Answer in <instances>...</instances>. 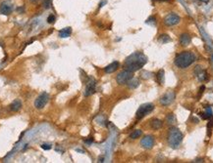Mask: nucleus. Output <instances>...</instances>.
<instances>
[{
    "mask_svg": "<svg viewBox=\"0 0 213 163\" xmlns=\"http://www.w3.org/2000/svg\"><path fill=\"white\" fill-rule=\"evenodd\" d=\"M52 148V146L49 145V144H43V145H41V148L42 149H45V151H49Z\"/></svg>",
    "mask_w": 213,
    "mask_h": 163,
    "instance_id": "27",
    "label": "nucleus"
},
{
    "mask_svg": "<svg viewBox=\"0 0 213 163\" xmlns=\"http://www.w3.org/2000/svg\"><path fill=\"white\" fill-rule=\"evenodd\" d=\"M174 99H175V93L173 91H169V92H167L166 94H164L161 97L160 104L163 106H168L174 101Z\"/></svg>",
    "mask_w": 213,
    "mask_h": 163,
    "instance_id": "8",
    "label": "nucleus"
},
{
    "mask_svg": "<svg viewBox=\"0 0 213 163\" xmlns=\"http://www.w3.org/2000/svg\"><path fill=\"white\" fill-rule=\"evenodd\" d=\"M166 120H167V122H168V124H170V125L176 123V117H175L173 113H170L169 115L166 117Z\"/></svg>",
    "mask_w": 213,
    "mask_h": 163,
    "instance_id": "22",
    "label": "nucleus"
},
{
    "mask_svg": "<svg viewBox=\"0 0 213 163\" xmlns=\"http://www.w3.org/2000/svg\"><path fill=\"white\" fill-rule=\"evenodd\" d=\"M152 23L153 25H154V23H155V18H154V17H150V18H148V19H147L146 23Z\"/></svg>",
    "mask_w": 213,
    "mask_h": 163,
    "instance_id": "28",
    "label": "nucleus"
},
{
    "mask_svg": "<svg viewBox=\"0 0 213 163\" xmlns=\"http://www.w3.org/2000/svg\"><path fill=\"white\" fill-rule=\"evenodd\" d=\"M202 118L203 119H208V118H211L212 117V111L210 108H206V111L204 113H200Z\"/></svg>",
    "mask_w": 213,
    "mask_h": 163,
    "instance_id": "21",
    "label": "nucleus"
},
{
    "mask_svg": "<svg viewBox=\"0 0 213 163\" xmlns=\"http://www.w3.org/2000/svg\"><path fill=\"white\" fill-rule=\"evenodd\" d=\"M193 162H203V160H202V159H196Z\"/></svg>",
    "mask_w": 213,
    "mask_h": 163,
    "instance_id": "31",
    "label": "nucleus"
},
{
    "mask_svg": "<svg viewBox=\"0 0 213 163\" xmlns=\"http://www.w3.org/2000/svg\"><path fill=\"white\" fill-rule=\"evenodd\" d=\"M55 20H56L55 16H54V15H52V14L48 16V18H47V22H48V23H55Z\"/></svg>",
    "mask_w": 213,
    "mask_h": 163,
    "instance_id": "24",
    "label": "nucleus"
},
{
    "mask_svg": "<svg viewBox=\"0 0 213 163\" xmlns=\"http://www.w3.org/2000/svg\"><path fill=\"white\" fill-rule=\"evenodd\" d=\"M95 80L93 78H90L87 83V87H85V96H90L92 95L94 92H95Z\"/></svg>",
    "mask_w": 213,
    "mask_h": 163,
    "instance_id": "9",
    "label": "nucleus"
},
{
    "mask_svg": "<svg viewBox=\"0 0 213 163\" xmlns=\"http://www.w3.org/2000/svg\"><path fill=\"white\" fill-rule=\"evenodd\" d=\"M146 63L147 58L144 53L135 52L126 59L124 66H125V68L127 70L135 73L137 70H139Z\"/></svg>",
    "mask_w": 213,
    "mask_h": 163,
    "instance_id": "1",
    "label": "nucleus"
},
{
    "mask_svg": "<svg viewBox=\"0 0 213 163\" xmlns=\"http://www.w3.org/2000/svg\"><path fill=\"white\" fill-rule=\"evenodd\" d=\"M106 3V1H102V2H100V4H99V8H101L102 6H104V4Z\"/></svg>",
    "mask_w": 213,
    "mask_h": 163,
    "instance_id": "29",
    "label": "nucleus"
},
{
    "mask_svg": "<svg viewBox=\"0 0 213 163\" xmlns=\"http://www.w3.org/2000/svg\"><path fill=\"white\" fill-rule=\"evenodd\" d=\"M142 134V130H139V129H137V130H135L134 132L130 135V138H131V139H134V140H135V139L141 137Z\"/></svg>",
    "mask_w": 213,
    "mask_h": 163,
    "instance_id": "23",
    "label": "nucleus"
},
{
    "mask_svg": "<svg viewBox=\"0 0 213 163\" xmlns=\"http://www.w3.org/2000/svg\"><path fill=\"white\" fill-rule=\"evenodd\" d=\"M181 19L177 14L175 13H171V14L167 15L165 18H164V23L168 26H176L180 23Z\"/></svg>",
    "mask_w": 213,
    "mask_h": 163,
    "instance_id": "7",
    "label": "nucleus"
},
{
    "mask_svg": "<svg viewBox=\"0 0 213 163\" xmlns=\"http://www.w3.org/2000/svg\"><path fill=\"white\" fill-rule=\"evenodd\" d=\"M48 102H49V95L45 92L41 93V94L36 99V101H34V106H36L37 109H41L46 106V104Z\"/></svg>",
    "mask_w": 213,
    "mask_h": 163,
    "instance_id": "6",
    "label": "nucleus"
},
{
    "mask_svg": "<svg viewBox=\"0 0 213 163\" xmlns=\"http://www.w3.org/2000/svg\"><path fill=\"white\" fill-rule=\"evenodd\" d=\"M191 43V36L188 35V33H183L182 35L180 36V44L182 46H188V44Z\"/></svg>",
    "mask_w": 213,
    "mask_h": 163,
    "instance_id": "14",
    "label": "nucleus"
},
{
    "mask_svg": "<svg viewBox=\"0 0 213 163\" xmlns=\"http://www.w3.org/2000/svg\"><path fill=\"white\" fill-rule=\"evenodd\" d=\"M142 78L147 79V78H149V77L151 76V73H148V71H144V73H142Z\"/></svg>",
    "mask_w": 213,
    "mask_h": 163,
    "instance_id": "26",
    "label": "nucleus"
},
{
    "mask_svg": "<svg viewBox=\"0 0 213 163\" xmlns=\"http://www.w3.org/2000/svg\"><path fill=\"white\" fill-rule=\"evenodd\" d=\"M13 12V6L12 4H10L9 2H3L0 5V13L2 15H10Z\"/></svg>",
    "mask_w": 213,
    "mask_h": 163,
    "instance_id": "11",
    "label": "nucleus"
},
{
    "mask_svg": "<svg viewBox=\"0 0 213 163\" xmlns=\"http://www.w3.org/2000/svg\"><path fill=\"white\" fill-rule=\"evenodd\" d=\"M131 78H133V73L125 69V70L121 71V73L116 76V81H117L118 84L124 85V84L128 83V81Z\"/></svg>",
    "mask_w": 213,
    "mask_h": 163,
    "instance_id": "5",
    "label": "nucleus"
},
{
    "mask_svg": "<svg viewBox=\"0 0 213 163\" xmlns=\"http://www.w3.org/2000/svg\"><path fill=\"white\" fill-rule=\"evenodd\" d=\"M118 68H119V63H118V62H113V63H111L110 65H108L106 68H104V71L106 73H114V71L117 70Z\"/></svg>",
    "mask_w": 213,
    "mask_h": 163,
    "instance_id": "13",
    "label": "nucleus"
},
{
    "mask_svg": "<svg viewBox=\"0 0 213 163\" xmlns=\"http://www.w3.org/2000/svg\"><path fill=\"white\" fill-rule=\"evenodd\" d=\"M154 109V106L152 104H144V105H142L137 109L136 116L137 119H142V117H144L145 115L149 114L151 111Z\"/></svg>",
    "mask_w": 213,
    "mask_h": 163,
    "instance_id": "4",
    "label": "nucleus"
},
{
    "mask_svg": "<svg viewBox=\"0 0 213 163\" xmlns=\"http://www.w3.org/2000/svg\"><path fill=\"white\" fill-rule=\"evenodd\" d=\"M22 108V102L20 100H15L13 103L10 105V109L12 111H19Z\"/></svg>",
    "mask_w": 213,
    "mask_h": 163,
    "instance_id": "15",
    "label": "nucleus"
},
{
    "mask_svg": "<svg viewBox=\"0 0 213 163\" xmlns=\"http://www.w3.org/2000/svg\"><path fill=\"white\" fill-rule=\"evenodd\" d=\"M195 73L196 74L198 78L200 80V81H202V80H205L206 77H207V73L200 68V66H196L195 69Z\"/></svg>",
    "mask_w": 213,
    "mask_h": 163,
    "instance_id": "12",
    "label": "nucleus"
},
{
    "mask_svg": "<svg viewBox=\"0 0 213 163\" xmlns=\"http://www.w3.org/2000/svg\"><path fill=\"white\" fill-rule=\"evenodd\" d=\"M127 85H128V87L129 88H131V89H136V88L139 87V79H137V78H131L130 80L128 81V83H127Z\"/></svg>",
    "mask_w": 213,
    "mask_h": 163,
    "instance_id": "17",
    "label": "nucleus"
},
{
    "mask_svg": "<svg viewBox=\"0 0 213 163\" xmlns=\"http://www.w3.org/2000/svg\"><path fill=\"white\" fill-rule=\"evenodd\" d=\"M51 1H52V0H44L43 7L45 8V9H49V8L51 7Z\"/></svg>",
    "mask_w": 213,
    "mask_h": 163,
    "instance_id": "25",
    "label": "nucleus"
},
{
    "mask_svg": "<svg viewBox=\"0 0 213 163\" xmlns=\"http://www.w3.org/2000/svg\"><path fill=\"white\" fill-rule=\"evenodd\" d=\"M71 33H72V28H65L59 31V37H61V38H67V37L71 35Z\"/></svg>",
    "mask_w": 213,
    "mask_h": 163,
    "instance_id": "16",
    "label": "nucleus"
},
{
    "mask_svg": "<svg viewBox=\"0 0 213 163\" xmlns=\"http://www.w3.org/2000/svg\"><path fill=\"white\" fill-rule=\"evenodd\" d=\"M156 1H165V0H156Z\"/></svg>",
    "mask_w": 213,
    "mask_h": 163,
    "instance_id": "32",
    "label": "nucleus"
},
{
    "mask_svg": "<svg viewBox=\"0 0 213 163\" xmlns=\"http://www.w3.org/2000/svg\"><path fill=\"white\" fill-rule=\"evenodd\" d=\"M157 79H158V83L160 85L164 84V79H165V73H164L163 69H160L157 73Z\"/></svg>",
    "mask_w": 213,
    "mask_h": 163,
    "instance_id": "18",
    "label": "nucleus"
},
{
    "mask_svg": "<svg viewBox=\"0 0 213 163\" xmlns=\"http://www.w3.org/2000/svg\"><path fill=\"white\" fill-rule=\"evenodd\" d=\"M162 124L163 123H162V121H161V120H159V119H153L152 122H151V127L153 128V129L157 130L160 127H162Z\"/></svg>",
    "mask_w": 213,
    "mask_h": 163,
    "instance_id": "19",
    "label": "nucleus"
},
{
    "mask_svg": "<svg viewBox=\"0 0 213 163\" xmlns=\"http://www.w3.org/2000/svg\"><path fill=\"white\" fill-rule=\"evenodd\" d=\"M158 41L160 42V43H162V44H166L167 42L171 41V38H170V36L167 35V34H162V35L159 36Z\"/></svg>",
    "mask_w": 213,
    "mask_h": 163,
    "instance_id": "20",
    "label": "nucleus"
},
{
    "mask_svg": "<svg viewBox=\"0 0 213 163\" xmlns=\"http://www.w3.org/2000/svg\"><path fill=\"white\" fill-rule=\"evenodd\" d=\"M141 145L142 148H147V149L151 148L153 145H154V139H153V137H151V136H145V137L142 139Z\"/></svg>",
    "mask_w": 213,
    "mask_h": 163,
    "instance_id": "10",
    "label": "nucleus"
},
{
    "mask_svg": "<svg viewBox=\"0 0 213 163\" xmlns=\"http://www.w3.org/2000/svg\"><path fill=\"white\" fill-rule=\"evenodd\" d=\"M32 1H37V0H32Z\"/></svg>",
    "mask_w": 213,
    "mask_h": 163,
    "instance_id": "33",
    "label": "nucleus"
},
{
    "mask_svg": "<svg viewBox=\"0 0 213 163\" xmlns=\"http://www.w3.org/2000/svg\"><path fill=\"white\" fill-rule=\"evenodd\" d=\"M196 60L195 55L193 52H183L175 58V65L180 68H187Z\"/></svg>",
    "mask_w": 213,
    "mask_h": 163,
    "instance_id": "2",
    "label": "nucleus"
},
{
    "mask_svg": "<svg viewBox=\"0 0 213 163\" xmlns=\"http://www.w3.org/2000/svg\"><path fill=\"white\" fill-rule=\"evenodd\" d=\"M85 143L88 144V145H90V144L92 143V140H87V141H85Z\"/></svg>",
    "mask_w": 213,
    "mask_h": 163,
    "instance_id": "30",
    "label": "nucleus"
},
{
    "mask_svg": "<svg viewBox=\"0 0 213 163\" xmlns=\"http://www.w3.org/2000/svg\"><path fill=\"white\" fill-rule=\"evenodd\" d=\"M212 60H213V56H212Z\"/></svg>",
    "mask_w": 213,
    "mask_h": 163,
    "instance_id": "34",
    "label": "nucleus"
},
{
    "mask_svg": "<svg viewBox=\"0 0 213 163\" xmlns=\"http://www.w3.org/2000/svg\"><path fill=\"white\" fill-rule=\"evenodd\" d=\"M183 133L176 127H172L168 133V143L174 148H177L183 141Z\"/></svg>",
    "mask_w": 213,
    "mask_h": 163,
    "instance_id": "3",
    "label": "nucleus"
}]
</instances>
